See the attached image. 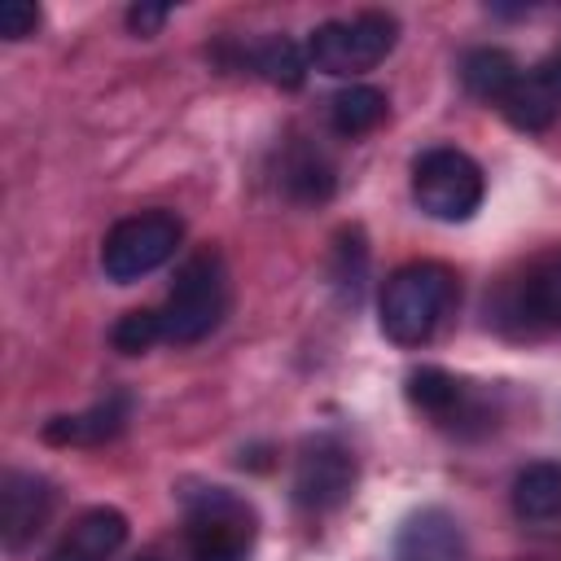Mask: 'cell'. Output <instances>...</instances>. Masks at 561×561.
<instances>
[{
    "instance_id": "obj_1",
    "label": "cell",
    "mask_w": 561,
    "mask_h": 561,
    "mask_svg": "<svg viewBox=\"0 0 561 561\" xmlns=\"http://www.w3.org/2000/svg\"><path fill=\"white\" fill-rule=\"evenodd\" d=\"M456 307V272L438 259H412L386 276L381 289V333L399 346H421L438 333Z\"/></svg>"
},
{
    "instance_id": "obj_2",
    "label": "cell",
    "mask_w": 561,
    "mask_h": 561,
    "mask_svg": "<svg viewBox=\"0 0 561 561\" xmlns=\"http://www.w3.org/2000/svg\"><path fill=\"white\" fill-rule=\"evenodd\" d=\"M228 298H232L228 294V267H224L219 250L188 254L175 272V285L167 289V302L158 307L162 337L175 346L210 337L228 316Z\"/></svg>"
},
{
    "instance_id": "obj_3",
    "label": "cell",
    "mask_w": 561,
    "mask_h": 561,
    "mask_svg": "<svg viewBox=\"0 0 561 561\" xmlns=\"http://www.w3.org/2000/svg\"><path fill=\"white\" fill-rule=\"evenodd\" d=\"M254 508L228 486L184 491V543L188 561H245L254 548Z\"/></svg>"
},
{
    "instance_id": "obj_4",
    "label": "cell",
    "mask_w": 561,
    "mask_h": 561,
    "mask_svg": "<svg viewBox=\"0 0 561 561\" xmlns=\"http://www.w3.org/2000/svg\"><path fill=\"white\" fill-rule=\"evenodd\" d=\"M394 44H399V22L381 9H364V13H351V18L320 22L307 35V61L320 75L351 79V75H364V70L381 66Z\"/></svg>"
},
{
    "instance_id": "obj_5",
    "label": "cell",
    "mask_w": 561,
    "mask_h": 561,
    "mask_svg": "<svg viewBox=\"0 0 561 561\" xmlns=\"http://www.w3.org/2000/svg\"><path fill=\"white\" fill-rule=\"evenodd\" d=\"M486 320L504 337H539L561 329V254L535 259L486 298Z\"/></svg>"
},
{
    "instance_id": "obj_6",
    "label": "cell",
    "mask_w": 561,
    "mask_h": 561,
    "mask_svg": "<svg viewBox=\"0 0 561 561\" xmlns=\"http://www.w3.org/2000/svg\"><path fill=\"white\" fill-rule=\"evenodd\" d=\"M486 180L482 167L451 145H434L412 162V197L430 219L443 224H465L482 206Z\"/></svg>"
},
{
    "instance_id": "obj_7",
    "label": "cell",
    "mask_w": 561,
    "mask_h": 561,
    "mask_svg": "<svg viewBox=\"0 0 561 561\" xmlns=\"http://www.w3.org/2000/svg\"><path fill=\"white\" fill-rule=\"evenodd\" d=\"M180 237H184V224H180V215H171V210H140V215H127V219H118V224L105 232L101 272H105L114 285H131V280L158 272L162 263H171L175 250H180Z\"/></svg>"
},
{
    "instance_id": "obj_8",
    "label": "cell",
    "mask_w": 561,
    "mask_h": 561,
    "mask_svg": "<svg viewBox=\"0 0 561 561\" xmlns=\"http://www.w3.org/2000/svg\"><path fill=\"white\" fill-rule=\"evenodd\" d=\"M355 486V456L342 438L316 434L298 447L294 460V504L307 513H329L337 508Z\"/></svg>"
},
{
    "instance_id": "obj_9",
    "label": "cell",
    "mask_w": 561,
    "mask_h": 561,
    "mask_svg": "<svg viewBox=\"0 0 561 561\" xmlns=\"http://www.w3.org/2000/svg\"><path fill=\"white\" fill-rule=\"evenodd\" d=\"M53 513V486L31 469H4L0 473V543L9 552H22Z\"/></svg>"
},
{
    "instance_id": "obj_10",
    "label": "cell",
    "mask_w": 561,
    "mask_h": 561,
    "mask_svg": "<svg viewBox=\"0 0 561 561\" xmlns=\"http://www.w3.org/2000/svg\"><path fill=\"white\" fill-rule=\"evenodd\" d=\"M500 114L517 127V131H548L561 118V48L548 53L539 66L522 70V79L513 83V92L504 96Z\"/></svg>"
},
{
    "instance_id": "obj_11",
    "label": "cell",
    "mask_w": 561,
    "mask_h": 561,
    "mask_svg": "<svg viewBox=\"0 0 561 561\" xmlns=\"http://www.w3.org/2000/svg\"><path fill=\"white\" fill-rule=\"evenodd\" d=\"M394 561H469L460 522L438 504L408 513L394 535Z\"/></svg>"
},
{
    "instance_id": "obj_12",
    "label": "cell",
    "mask_w": 561,
    "mask_h": 561,
    "mask_svg": "<svg viewBox=\"0 0 561 561\" xmlns=\"http://www.w3.org/2000/svg\"><path fill=\"white\" fill-rule=\"evenodd\" d=\"M127 421H131V394L114 390V394H105L101 403H92L83 412L44 421L39 438L53 443V447H101V443L118 438L127 430Z\"/></svg>"
},
{
    "instance_id": "obj_13",
    "label": "cell",
    "mask_w": 561,
    "mask_h": 561,
    "mask_svg": "<svg viewBox=\"0 0 561 561\" xmlns=\"http://www.w3.org/2000/svg\"><path fill=\"white\" fill-rule=\"evenodd\" d=\"M127 539V517L110 504H96L88 513L75 517V526L66 530V539L53 548L48 561H110Z\"/></svg>"
},
{
    "instance_id": "obj_14",
    "label": "cell",
    "mask_w": 561,
    "mask_h": 561,
    "mask_svg": "<svg viewBox=\"0 0 561 561\" xmlns=\"http://www.w3.org/2000/svg\"><path fill=\"white\" fill-rule=\"evenodd\" d=\"M513 513L522 522L561 517V465L557 460H535V465L517 469V478H513Z\"/></svg>"
},
{
    "instance_id": "obj_15",
    "label": "cell",
    "mask_w": 561,
    "mask_h": 561,
    "mask_svg": "<svg viewBox=\"0 0 561 561\" xmlns=\"http://www.w3.org/2000/svg\"><path fill=\"white\" fill-rule=\"evenodd\" d=\"M522 79V66L513 61V53L504 48H473L465 53L460 61V83L469 96L478 101H491V105H504V96L513 92V83Z\"/></svg>"
},
{
    "instance_id": "obj_16",
    "label": "cell",
    "mask_w": 561,
    "mask_h": 561,
    "mask_svg": "<svg viewBox=\"0 0 561 561\" xmlns=\"http://www.w3.org/2000/svg\"><path fill=\"white\" fill-rule=\"evenodd\" d=\"M386 92L381 88H373V83H351V88H342L333 101H329V127L337 131V136H368L381 118H386Z\"/></svg>"
},
{
    "instance_id": "obj_17",
    "label": "cell",
    "mask_w": 561,
    "mask_h": 561,
    "mask_svg": "<svg viewBox=\"0 0 561 561\" xmlns=\"http://www.w3.org/2000/svg\"><path fill=\"white\" fill-rule=\"evenodd\" d=\"M364 276H368V245L359 228H342L333 237V259H329V280L337 289L342 302H359L364 298Z\"/></svg>"
},
{
    "instance_id": "obj_18",
    "label": "cell",
    "mask_w": 561,
    "mask_h": 561,
    "mask_svg": "<svg viewBox=\"0 0 561 561\" xmlns=\"http://www.w3.org/2000/svg\"><path fill=\"white\" fill-rule=\"evenodd\" d=\"M403 390H408V403L421 408V412H430V416H451V412L460 408V399H465L460 377L447 373V368H438V364H421V368H412Z\"/></svg>"
},
{
    "instance_id": "obj_19",
    "label": "cell",
    "mask_w": 561,
    "mask_h": 561,
    "mask_svg": "<svg viewBox=\"0 0 561 561\" xmlns=\"http://www.w3.org/2000/svg\"><path fill=\"white\" fill-rule=\"evenodd\" d=\"M245 61L267 79V83H276V88H298L302 79H307V48H298L294 39H285V35H272V39H263L254 53H245Z\"/></svg>"
},
{
    "instance_id": "obj_20",
    "label": "cell",
    "mask_w": 561,
    "mask_h": 561,
    "mask_svg": "<svg viewBox=\"0 0 561 561\" xmlns=\"http://www.w3.org/2000/svg\"><path fill=\"white\" fill-rule=\"evenodd\" d=\"M280 180H285L289 197H298V202H329V193H333V167L316 149H294L280 167Z\"/></svg>"
},
{
    "instance_id": "obj_21",
    "label": "cell",
    "mask_w": 561,
    "mask_h": 561,
    "mask_svg": "<svg viewBox=\"0 0 561 561\" xmlns=\"http://www.w3.org/2000/svg\"><path fill=\"white\" fill-rule=\"evenodd\" d=\"M110 342H114V351H123V355H145L153 342H162V316H158L153 307H131V311H123V316L114 320Z\"/></svg>"
},
{
    "instance_id": "obj_22",
    "label": "cell",
    "mask_w": 561,
    "mask_h": 561,
    "mask_svg": "<svg viewBox=\"0 0 561 561\" xmlns=\"http://www.w3.org/2000/svg\"><path fill=\"white\" fill-rule=\"evenodd\" d=\"M39 31V4L31 0H4L0 4V35L13 44V39H26Z\"/></svg>"
},
{
    "instance_id": "obj_23",
    "label": "cell",
    "mask_w": 561,
    "mask_h": 561,
    "mask_svg": "<svg viewBox=\"0 0 561 561\" xmlns=\"http://www.w3.org/2000/svg\"><path fill=\"white\" fill-rule=\"evenodd\" d=\"M167 18H171V4L136 0V4L127 9V31H131V35H158V31L167 26Z\"/></svg>"
},
{
    "instance_id": "obj_24",
    "label": "cell",
    "mask_w": 561,
    "mask_h": 561,
    "mask_svg": "<svg viewBox=\"0 0 561 561\" xmlns=\"http://www.w3.org/2000/svg\"><path fill=\"white\" fill-rule=\"evenodd\" d=\"M131 561H162L158 552H140V557H131Z\"/></svg>"
}]
</instances>
